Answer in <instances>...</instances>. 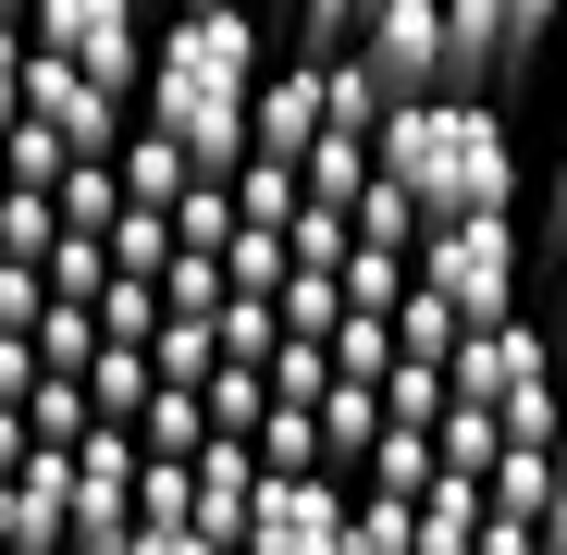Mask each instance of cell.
Instances as JSON below:
<instances>
[{
	"label": "cell",
	"mask_w": 567,
	"mask_h": 555,
	"mask_svg": "<svg viewBox=\"0 0 567 555\" xmlns=\"http://www.w3.org/2000/svg\"><path fill=\"white\" fill-rule=\"evenodd\" d=\"M370 161H383L420 223L444 210H518V136H506V100H468V86H432V100H383V136H370Z\"/></svg>",
	"instance_id": "1"
},
{
	"label": "cell",
	"mask_w": 567,
	"mask_h": 555,
	"mask_svg": "<svg viewBox=\"0 0 567 555\" xmlns=\"http://www.w3.org/2000/svg\"><path fill=\"white\" fill-rule=\"evenodd\" d=\"M408 271L432 297H456L468 321H506V309H530V223L518 210H444V223H420Z\"/></svg>",
	"instance_id": "2"
},
{
	"label": "cell",
	"mask_w": 567,
	"mask_h": 555,
	"mask_svg": "<svg viewBox=\"0 0 567 555\" xmlns=\"http://www.w3.org/2000/svg\"><path fill=\"white\" fill-rule=\"evenodd\" d=\"M148 0H25V38L38 50H62V62H86L100 86H124L136 100V74H148Z\"/></svg>",
	"instance_id": "3"
},
{
	"label": "cell",
	"mask_w": 567,
	"mask_h": 555,
	"mask_svg": "<svg viewBox=\"0 0 567 555\" xmlns=\"http://www.w3.org/2000/svg\"><path fill=\"white\" fill-rule=\"evenodd\" d=\"M444 383H456L468 408H506V395H530V383H567V346H555V321L506 309V321H468V333H456Z\"/></svg>",
	"instance_id": "4"
},
{
	"label": "cell",
	"mask_w": 567,
	"mask_h": 555,
	"mask_svg": "<svg viewBox=\"0 0 567 555\" xmlns=\"http://www.w3.org/2000/svg\"><path fill=\"white\" fill-rule=\"evenodd\" d=\"M346 506H358V482H333V470H259V506H247L235 555H333Z\"/></svg>",
	"instance_id": "5"
},
{
	"label": "cell",
	"mask_w": 567,
	"mask_h": 555,
	"mask_svg": "<svg viewBox=\"0 0 567 555\" xmlns=\"http://www.w3.org/2000/svg\"><path fill=\"white\" fill-rule=\"evenodd\" d=\"M358 62L383 74V100H432L444 86V0H370Z\"/></svg>",
	"instance_id": "6"
},
{
	"label": "cell",
	"mask_w": 567,
	"mask_h": 555,
	"mask_svg": "<svg viewBox=\"0 0 567 555\" xmlns=\"http://www.w3.org/2000/svg\"><path fill=\"white\" fill-rule=\"evenodd\" d=\"M136 112L161 124V136H185V161H198V173H235L247 161V86H136Z\"/></svg>",
	"instance_id": "7"
},
{
	"label": "cell",
	"mask_w": 567,
	"mask_h": 555,
	"mask_svg": "<svg viewBox=\"0 0 567 555\" xmlns=\"http://www.w3.org/2000/svg\"><path fill=\"white\" fill-rule=\"evenodd\" d=\"M247 506H259V444L247 432H198V456H185V531L247 543Z\"/></svg>",
	"instance_id": "8"
},
{
	"label": "cell",
	"mask_w": 567,
	"mask_h": 555,
	"mask_svg": "<svg viewBox=\"0 0 567 555\" xmlns=\"http://www.w3.org/2000/svg\"><path fill=\"white\" fill-rule=\"evenodd\" d=\"M309 136H321V62H309V50H271V62H259V86H247V148L297 161Z\"/></svg>",
	"instance_id": "9"
},
{
	"label": "cell",
	"mask_w": 567,
	"mask_h": 555,
	"mask_svg": "<svg viewBox=\"0 0 567 555\" xmlns=\"http://www.w3.org/2000/svg\"><path fill=\"white\" fill-rule=\"evenodd\" d=\"M444 86H468V100H506V0H444Z\"/></svg>",
	"instance_id": "10"
},
{
	"label": "cell",
	"mask_w": 567,
	"mask_h": 555,
	"mask_svg": "<svg viewBox=\"0 0 567 555\" xmlns=\"http://www.w3.org/2000/svg\"><path fill=\"white\" fill-rule=\"evenodd\" d=\"M309 420H321V470L358 482V470H370V444H383V383H346V370H333V383L309 395Z\"/></svg>",
	"instance_id": "11"
},
{
	"label": "cell",
	"mask_w": 567,
	"mask_h": 555,
	"mask_svg": "<svg viewBox=\"0 0 567 555\" xmlns=\"http://www.w3.org/2000/svg\"><path fill=\"white\" fill-rule=\"evenodd\" d=\"M112 173H124V198H136V210H173L185 185H198V161H185V136H161L148 112L124 124V148H112Z\"/></svg>",
	"instance_id": "12"
},
{
	"label": "cell",
	"mask_w": 567,
	"mask_h": 555,
	"mask_svg": "<svg viewBox=\"0 0 567 555\" xmlns=\"http://www.w3.org/2000/svg\"><path fill=\"white\" fill-rule=\"evenodd\" d=\"M148 383H161V358H148L136 333H100V346H86V408H100V420H124V432H136Z\"/></svg>",
	"instance_id": "13"
},
{
	"label": "cell",
	"mask_w": 567,
	"mask_h": 555,
	"mask_svg": "<svg viewBox=\"0 0 567 555\" xmlns=\"http://www.w3.org/2000/svg\"><path fill=\"white\" fill-rule=\"evenodd\" d=\"M284 50H309V62H346L358 50V25H370V0H284Z\"/></svg>",
	"instance_id": "14"
},
{
	"label": "cell",
	"mask_w": 567,
	"mask_h": 555,
	"mask_svg": "<svg viewBox=\"0 0 567 555\" xmlns=\"http://www.w3.org/2000/svg\"><path fill=\"white\" fill-rule=\"evenodd\" d=\"M358 185H370V136H309V148H297V198L346 210Z\"/></svg>",
	"instance_id": "15"
},
{
	"label": "cell",
	"mask_w": 567,
	"mask_h": 555,
	"mask_svg": "<svg viewBox=\"0 0 567 555\" xmlns=\"http://www.w3.org/2000/svg\"><path fill=\"white\" fill-rule=\"evenodd\" d=\"M456 333H468V309L432 297L420 271H408V297H395V358H456Z\"/></svg>",
	"instance_id": "16"
},
{
	"label": "cell",
	"mask_w": 567,
	"mask_h": 555,
	"mask_svg": "<svg viewBox=\"0 0 567 555\" xmlns=\"http://www.w3.org/2000/svg\"><path fill=\"white\" fill-rule=\"evenodd\" d=\"M198 432H210L198 383H148V408H136V444H148V456H198Z\"/></svg>",
	"instance_id": "17"
},
{
	"label": "cell",
	"mask_w": 567,
	"mask_h": 555,
	"mask_svg": "<svg viewBox=\"0 0 567 555\" xmlns=\"http://www.w3.org/2000/svg\"><path fill=\"white\" fill-rule=\"evenodd\" d=\"M444 470L432 456V432H408V420H383V444H370V470H358V494H420Z\"/></svg>",
	"instance_id": "18"
},
{
	"label": "cell",
	"mask_w": 567,
	"mask_h": 555,
	"mask_svg": "<svg viewBox=\"0 0 567 555\" xmlns=\"http://www.w3.org/2000/svg\"><path fill=\"white\" fill-rule=\"evenodd\" d=\"M284 259H297V247H284V235H259V223H235V235H223V297H284Z\"/></svg>",
	"instance_id": "19"
},
{
	"label": "cell",
	"mask_w": 567,
	"mask_h": 555,
	"mask_svg": "<svg viewBox=\"0 0 567 555\" xmlns=\"http://www.w3.org/2000/svg\"><path fill=\"white\" fill-rule=\"evenodd\" d=\"M408 531H420V494H358L333 555H408Z\"/></svg>",
	"instance_id": "20"
},
{
	"label": "cell",
	"mask_w": 567,
	"mask_h": 555,
	"mask_svg": "<svg viewBox=\"0 0 567 555\" xmlns=\"http://www.w3.org/2000/svg\"><path fill=\"white\" fill-rule=\"evenodd\" d=\"M62 161H74V136H62V124H38V112L0 124V173H13V185H62Z\"/></svg>",
	"instance_id": "21"
},
{
	"label": "cell",
	"mask_w": 567,
	"mask_h": 555,
	"mask_svg": "<svg viewBox=\"0 0 567 555\" xmlns=\"http://www.w3.org/2000/svg\"><path fill=\"white\" fill-rule=\"evenodd\" d=\"M395 297H408V247L358 235V247H346V309H383V321H395Z\"/></svg>",
	"instance_id": "22"
},
{
	"label": "cell",
	"mask_w": 567,
	"mask_h": 555,
	"mask_svg": "<svg viewBox=\"0 0 567 555\" xmlns=\"http://www.w3.org/2000/svg\"><path fill=\"white\" fill-rule=\"evenodd\" d=\"M247 444H259V470H321V420H309V408H297V395H271V408H259V432H247Z\"/></svg>",
	"instance_id": "23"
},
{
	"label": "cell",
	"mask_w": 567,
	"mask_h": 555,
	"mask_svg": "<svg viewBox=\"0 0 567 555\" xmlns=\"http://www.w3.org/2000/svg\"><path fill=\"white\" fill-rule=\"evenodd\" d=\"M494 444H506V432H494V408L444 395V420H432V456H444V470H468V482H482V470H494Z\"/></svg>",
	"instance_id": "24"
},
{
	"label": "cell",
	"mask_w": 567,
	"mask_h": 555,
	"mask_svg": "<svg viewBox=\"0 0 567 555\" xmlns=\"http://www.w3.org/2000/svg\"><path fill=\"white\" fill-rule=\"evenodd\" d=\"M321 346H333V370H346V383H383V370H395V321H383V309H346Z\"/></svg>",
	"instance_id": "25"
},
{
	"label": "cell",
	"mask_w": 567,
	"mask_h": 555,
	"mask_svg": "<svg viewBox=\"0 0 567 555\" xmlns=\"http://www.w3.org/2000/svg\"><path fill=\"white\" fill-rule=\"evenodd\" d=\"M444 395H456V383H444V358H395V370H383V420H408V432H432Z\"/></svg>",
	"instance_id": "26"
},
{
	"label": "cell",
	"mask_w": 567,
	"mask_h": 555,
	"mask_svg": "<svg viewBox=\"0 0 567 555\" xmlns=\"http://www.w3.org/2000/svg\"><path fill=\"white\" fill-rule=\"evenodd\" d=\"M86 346H100V309H86V297H50V309H38V370H74V383H86Z\"/></svg>",
	"instance_id": "27"
},
{
	"label": "cell",
	"mask_w": 567,
	"mask_h": 555,
	"mask_svg": "<svg viewBox=\"0 0 567 555\" xmlns=\"http://www.w3.org/2000/svg\"><path fill=\"white\" fill-rule=\"evenodd\" d=\"M86 420H100V408H86L74 370H38V383H25V432H38V444H74Z\"/></svg>",
	"instance_id": "28"
},
{
	"label": "cell",
	"mask_w": 567,
	"mask_h": 555,
	"mask_svg": "<svg viewBox=\"0 0 567 555\" xmlns=\"http://www.w3.org/2000/svg\"><path fill=\"white\" fill-rule=\"evenodd\" d=\"M148 358H161V383H210V358H223V333H210V321H185V309H161Z\"/></svg>",
	"instance_id": "29"
},
{
	"label": "cell",
	"mask_w": 567,
	"mask_h": 555,
	"mask_svg": "<svg viewBox=\"0 0 567 555\" xmlns=\"http://www.w3.org/2000/svg\"><path fill=\"white\" fill-rule=\"evenodd\" d=\"M210 333H223V358H259V370H271L284 309H271V297H223V309H210Z\"/></svg>",
	"instance_id": "30"
},
{
	"label": "cell",
	"mask_w": 567,
	"mask_h": 555,
	"mask_svg": "<svg viewBox=\"0 0 567 555\" xmlns=\"http://www.w3.org/2000/svg\"><path fill=\"white\" fill-rule=\"evenodd\" d=\"M100 285H112V235H74L62 223L50 235V297H100Z\"/></svg>",
	"instance_id": "31"
},
{
	"label": "cell",
	"mask_w": 567,
	"mask_h": 555,
	"mask_svg": "<svg viewBox=\"0 0 567 555\" xmlns=\"http://www.w3.org/2000/svg\"><path fill=\"white\" fill-rule=\"evenodd\" d=\"M86 309H100V333H136V346L161 333V285H148V271H112V285L86 297Z\"/></svg>",
	"instance_id": "32"
},
{
	"label": "cell",
	"mask_w": 567,
	"mask_h": 555,
	"mask_svg": "<svg viewBox=\"0 0 567 555\" xmlns=\"http://www.w3.org/2000/svg\"><path fill=\"white\" fill-rule=\"evenodd\" d=\"M38 309H50V259L0 247V333H38Z\"/></svg>",
	"instance_id": "33"
},
{
	"label": "cell",
	"mask_w": 567,
	"mask_h": 555,
	"mask_svg": "<svg viewBox=\"0 0 567 555\" xmlns=\"http://www.w3.org/2000/svg\"><path fill=\"white\" fill-rule=\"evenodd\" d=\"M173 235H185V247H223V235H235V185H223V173H198V185L173 198Z\"/></svg>",
	"instance_id": "34"
},
{
	"label": "cell",
	"mask_w": 567,
	"mask_h": 555,
	"mask_svg": "<svg viewBox=\"0 0 567 555\" xmlns=\"http://www.w3.org/2000/svg\"><path fill=\"white\" fill-rule=\"evenodd\" d=\"M555 38H567V0H506V74H530Z\"/></svg>",
	"instance_id": "35"
},
{
	"label": "cell",
	"mask_w": 567,
	"mask_h": 555,
	"mask_svg": "<svg viewBox=\"0 0 567 555\" xmlns=\"http://www.w3.org/2000/svg\"><path fill=\"white\" fill-rule=\"evenodd\" d=\"M136 518L148 531H185V456H136Z\"/></svg>",
	"instance_id": "36"
},
{
	"label": "cell",
	"mask_w": 567,
	"mask_h": 555,
	"mask_svg": "<svg viewBox=\"0 0 567 555\" xmlns=\"http://www.w3.org/2000/svg\"><path fill=\"white\" fill-rule=\"evenodd\" d=\"M468 555H543V518H506V506H482V531H468Z\"/></svg>",
	"instance_id": "37"
},
{
	"label": "cell",
	"mask_w": 567,
	"mask_h": 555,
	"mask_svg": "<svg viewBox=\"0 0 567 555\" xmlns=\"http://www.w3.org/2000/svg\"><path fill=\"white\" fill-rule=\"evenodd\" d=\"M25 112V13H0V124Z\"/></svg>",
	"instance_id": "38"
},
{
	"label": "cell",
	"mask_w": 567,
	"mask_h": 555,
	"mask_svg": "<svg viewBox=\"0 0 567 555\" xmlns=\"http://www.w3.org/2000/svg\"><path fill=\"white\" fill-rule=\"evenodd\" d=\"M124 555H223V543H210V531H148V518H136Z\"/></svg>",
	"instance_id": "39"
},
{
	"label": "cell",
	"mask_w": 567,
	"mask_h": 555,
	"mask_svg": "<svg viewBox=\"0 0 567 555\" xmlns=\"http://www.w3.org/2000/svg\"><path fill=\"white\" fill-rule=\"evenodd\" d=\"M25 383H38V333H0V395L25 408Z\"/></svg>",
	"instance_id": "40"
},
{
	"label": "cell",
	"mask_w": 567,
	"mask_h": 555,
	"mask_svg": "<svg viewBox=\"0 0 567 555\" xmlns=\"http://www.w3.org/2000/svg\"><path fill=\"white\" fill-rule=\"evenodd\" d=\"M543 247H567V136H555V173H543Z\"/></svg>",
	"instance_id": "41"
},
{
	"label": "cell",
	"mask_w": 567,
	"mask_h": 555,
	"mask_svg": "<svg viewBox=\"0 0 567 555\" xmlns=\"http://www.w3.org/2000/svg\"><path fill=\"white\" fill-rule=\"evenodd\" d=\"M25 444H38V432H25V408L0 395V470H25Z\"/></svg>",
	"instance_id": "42"
},
{
	"label": "cell",
	"mask_w": 567,
	"mask_h": 555,
	"mask_svg": "<svg viewBox=\"0 0 567 555\" xmlns=\"http://www.w3.org/2000/svg\"><path fill=\"white\" fill-rule=\"evenodd\" d=\"M543 555H567V482H555V506H543Z\"/></svg>",
	"instance_id": "43"
},
{
	"label": "cell",
	"mask_w": 567,
	"mask_h": 555,
	"mask_svg": "<svg viewBox=\"0 0 567 555\" xmlns=\"http://www.w3.org/2000/svg\"><path fill=\"white\" fill-rule=\"evenodd\" d=\"M555 346H567V259H555Z\"/></svg>",
	"instance_id": "44"
},
{
	"label": "cell",
	"mask_w": 567,
	"mask_h": 555,
	"mask_svg": "<svg viewBox=\"0 0 567 555\" xmlns=\"http://www.w3.org/2000/svg\"><path fill=\"white\" fill-rule=\"evenodd\" d=\"M555 482H567V420H555Z\"/></svg>",
	"instance_id": "45"
},
{
	"label": "cell",
	"mask_w": 567,
	"mask_h": 555,
	"mask_svg": "<svg viewBox=\"0 0 567 555\" xmlns=\"http://www.w3.org/2000/svg\"><path fill=\"white\" fill-rule=\"evenodd\" d=\"M0 13H25V0H0Z\"/></svg>",
	"instance_id": "46"
},
{
	"label": "cell",
	"mask_w": 567,
	"mask_h": 555,
	"mask_svg": "<svg viewBox=\"0 0 567 555\" xmlns=\"http://www.w3.org/2000/svg\"><path fill=\"white\" fill-rule=\"evenodd\" d=\"M161 13H173V0H161Z\"/></svg>",
	"instance_id": "47"
},
{
	"label": "cell",
	"mask_w": 567,
	"mask_h": 555,
	"mask_svg": "<svg viewBox=\"0 0 567 555\" xmlns=\"http://www.w3.org/2000/svg\"><path fill=\"white\" fill-rule=\"evenodd\" d=\"M148 13H161V0H148Z\"/></svg>",
	"instance_id": "48"
}]
</instances>
